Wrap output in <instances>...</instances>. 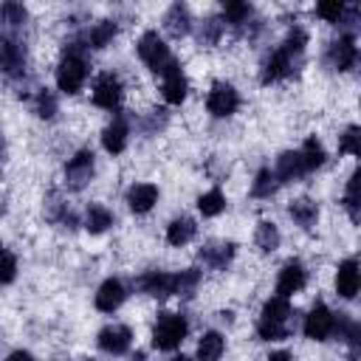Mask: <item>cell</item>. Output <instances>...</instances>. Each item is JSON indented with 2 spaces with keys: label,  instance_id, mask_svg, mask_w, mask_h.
Segmentation results:
<instances>
[{
  "label": "cell",
  "instance_id": "23",
  "mask_svg": "<svg viewBox=\"0 0 361 361\" xmlns=\"http://www.w3.org/2000/svg\"><path fill=\"white\" fill-rule=\"evenodd\" d=\"M197 226L192 217H175L169 226H166V243L169 245H186L192 237H195Z\"/></svg>",
  "mask_w": 361,
  "mask_h": 361
},
{
  "label": "cell",
  "instance_id": "26",
  "mask_svg": "<svg viewBox=\"0 0 361 361\" xmlns=\"http://www.w3.org/2000/svg\"><path fill=\"white\" fill-rule=\"evenodd\" d=\"M288 212H290V217H293L302 228H313V226H316V220H319V209H316V203H313V200H307V197L293 200Z\"/></svg>",
  "mask_w": 361,
  "mask_h": 361
},
{
  "label": "cell",
  "instance_id": "7",
  "mask_svg": "<svg viewBox=\"0 0 361 361\" xmlns=\"http://www.w3.org/2000/svg\"><path fill=\"white\" fill-rule=\"evenodd\" d=\"M206 107H209L212 116L226 118V116H231V113L240 107V96H237V90H234L228 82H214L212 90H209Z\"/></svg>",
  "mask_w": 361,
  "mask_h": 361
},
{
  "label": "cell",
  "instance_id": "40",
  "mask_svg": "<svg viewBox=\"0 0 361 361\" xmlns=\"http://www.w3.org/2000/svg\"><path fill=\"white\" fill-rule=\"evenodd\" d=\"M54 113H56V99L48 90H39L37 93V116L39 118H54Z\"/></svg>",
  "mask_w": 361,
  "mask_h": 361
},
{
  "label": "cell",
  "instance_id": "45",
  "mask_svg": "<svg viewBox=\"0 0 361 361\" xmlns=\"http://www.w3.org/2000/svg\"><path fill=\"white\" fill-rule=\"evenodd\" d=\"M82 361H90V358H82Z\"/></svg>",
  "mask_w": 361,
  "mask_h": 361
},
{
  "label": "cell",
  "instance_id": "34",
  "mask_svg": "<svg viewBox=\"0 0 361 361\" xmlns=\"http://www.w3.org/2000/svg\"><path fill=\"white\" fill-rule=\"evenodd\" d=\"M358 180H361V172L355 169L347 180V192H344V206H347L353 223H358Z\"/></svg>",
  "mask_w": 361,
  "mask_h": 361
},
{
  "label": "cell",
  "instance_id": "9",
  "mask_svg": "<svg viewBox=\"0 0 361 361\" xmlns=\"http://www.w3.org/2000/svg\"><path fill=\"white\" fill-rule=\"evenodd\" d=\"M355 56H358V51H355V37H353V34H344V37H338L336 42H330V45H327V54H324V59H327V65H330L333 71H347V68H353Z\"/></svg>",
  "mask_w": 361,
  "mask_h": 361
},
{
  "label": "cell",
  "instance_id": "30",
  "mask_svg": "<svg viewBox=\"0 0 361 361\" xmlns=\"http://www.w3.org/2000/svg\"><path fill=\"white\" fill-rule=\"evenodd\" d=\"M197 209H200L203 217H217V214L226 209V197H223V192H220V189H209L206 195L197 197Z\"/></svg>",
  "mask_w": 361,
  "mask_h": 361
},
{
  "label": "cell",
  "instance_id": "43",
  "mask_svg": "<svg viewBox=\"0 0 361 361\" xmlns=\"http://www.w3.org/2000/svg\"><path fill=\"white\" fill-rule=\"evenodd\" d=\"M133 361H147V355H144V353H135V355H133Z\"/></svg>",
  "mask_w": 361,
  "mask_h": 361
},
{
  "label": "cell",
  "instance_id": "18",
  "mask_svg": "<svg viewBox=\"0 0 361 361\" xmlns=\"http://www.w3.org/2000/svg\"><path fill=\"white\" fill-rule=\"evenodd\" d=\"M127 135H130V127H127V116L121 113V116H116V118L104 127L102 144H104V149H107L110 155H118V152L127 147Z\"/></svg>",
  "mask_w": 361,
  "mask_h": 361
},
{
  "label": "cell",
  "instance_id": "15",
  "mask_svg": "<svg viewBox=\"0 0 361 361\" xmlns=\"http://www.w3.org/2000/svg\"><path fill=\"white\" fill-rule=\"evenodd\" d=\"M305 265L299 262V259H288L285 265H282V271H279V276H276V293L279 296H290V293H296V290H302L305 288Z\"/></svg>",
  "mask_w": 361,
  "mask_h": 361
},
{
  "label": "cell",
  "instance_id": "5",
  "mask_svg": "<svg viewBox=\"0 0 361 361\" xmlns=\"http://www.w3.org/2000/svg\"><path fill=\"white\" fill-rule=\"evenodd\" d=\"M138 56L144 59V65L155 73H161L166 68V62L172 59L169 56V48L164 45V39L158 37V31H144L141 39H138Z\"/></svg>",
  "mask_w": 361,
  "mask_h": 361
},
{
  "label": "cell",
  "instance_id": "19",
  "mask_svg": "<svg viewBox=\"0 0 361 361\" xmlns=\"http://www.w3.org/2000/svg\"><path fill=\"white\" fill-rule=\"evenodd\" d=\"M358 285H361V276H358V262L355 259H344L336 271V293L341 299H353L358 293Z\"/></svg>",
  "mask_w": 361,
  "mask_h": 361
},
{
  "label": "cell",
  "instance_id": "8",
  "mask_svg": "<svg viewBox=\"0 0 361 361\" xmlns=\"http://www.w3.org/2000/svg\"><path fill=\"white\" fill-rule=\"evenodd\" d=\"M161 76H164V82H161L164 99H166L169 104H180V102L186 99V90H189L186 76H183V71H180V62H178V59H169L166 68L161 71Z\"/></svg>",
  "mask_w": 361,
  "mask_h": 361
},
{
  "label": "cell",
  "instance_id": "22",
  "mask_svg": "<svg viewBox=\"0 0 361 361\" xmlns=\"http://www.w3.org/2000/svg\"><path fill=\"white\" fill-rule=\"evenodd\" d=\"M274 175H276L279 183H288V180L302 178V175H305V166H302L299 152H290V149L282 152V155L276 158V169H274Z\"/></svg>",
  "mask_w": 361,
  "mask_h": 361
},
{
  "label": "cell",
  "instance_id": "29",
  "mask_svg": "<svg viewBox=\"0 0 361 361\" xmlns=\"http://www.w3.org/2000/svg\"><path fill=\"white\" fill-rule=\"evenodd\" d=\"M113 37H116V23H113V20H102L99 25H93V28L85 34V42H87L90 48H104Z\"/></svg>",
  "mask_w": 361,
  "mask_h": 361
},
{
  "label": "cell",
  "instance_id": "36",
  "mask_svg": "<svg viewBox=\"0 0 361 361\" xmlns=\"http://www.w3.org/2000/svg\"><path fill=\"white\" fill-rule=\"evenodd\" d=\"M223 11H226V20L231 23V25H243V23H248V17H251V6L248 3H226L223 6Z\"/></svg>",
  "mask_w": 361,
  "mask_h": 361
},
{
  "label": "cell",
  "instance_id": "17",
  "mask_svg": "<svg viewBox=\"0 0 361 361\" xmlns=\"http://www.w3.org/2000/svg\"><path fill=\"white\" fill-rule=\"evenodd\" d=\"M23 65H25V51H23V45H20L14 37L0 34V68H3L6 73H20Z\"/></svg>",
  "mask_w": 361,
  "mask_h": 361
},
{
  "label": "cell",
  "instance_id": "3",
  "mask_svg": "<svg viewBox=\"0 0 361 361\" xmlns=\"http://www.w3.org/2000/svg\"><path fill=\"white\" fill-rule=\"evenodd\" d=\"M189 333V324L180 313H161L152 327V347L158 350H175Z\"/></svg>",
  "mask_w": 361,
  "mask_h": 361
},
{
  "label": "cell",
  "instance_id": "42",
  "mask_svg": "<svg viewBox=\"0 0 361 361\" xmlns=\"http://www.w3.org/2000/svg\"><path fill=\"white\" fill-rule=\"evenodd\" d=\"M265 361H293V355H290V353H285V350H279V353H271Z\"/></svg>",
  "mask_w": 361,
  "mask_h": 361
},
{
  "label": "cell",
  "instance_id": "28",
  "mask_svg": "<svg viewBox=\"0 0 361 361\" xmlns=\"http://www.w3.org/2000/svg\"><path fill=\"white\" fill-rule=\"evenodd\" d=\"M254 243H257V248H259V251L271 254L274 248H279V228H276V226H274L271 220H262V223L257 226Z\"/></svg>",
  "mask_w": 361,
  "mask_h": 361
},
{
  "label": "cell",
  "instance_id": "21",
  "mask_svg": "<svg viewBox=\"0 0 361 361\" xmlns=\"http://www.w3.org/2000/svg\"><path fill=\"white\" fill-rule=\"evenodd\" d=\"M155 200H158V189H155L152 183H135V186L127 192V203H130V209H133L135 214L149 212V209L155 206Z\"/></svg>",
  "mask_w": 361,
  "mask_h": 361
},
{
  "label": "cell",
  "instance_id": "13",
  "mask_svg": "<svg viewBox=\"0 0 361 361\" xmlns=\"http://www.w3.org/2000/svg\"><path fill=\"white\" fill-rule=\"evenodd\" d=\"M99 347L110 355H121L130 350V341H133V333L127 324H107L102 333H99Z\"/></svg>",
  "mask_w": 361,
  "mask_h": 361
},
{
  "label": "cell",
  "instance_id": "39",
  "mask_svg": "<svg viewBox=\"0 0 361 361\" xmlns=\"http://www.w3.org/2000/svg\"><path fill=\"white\" fill-rule=\"evenodd\" d=\"M358 133H361V130H358L355 124H350V127H347V133L341 135L338 149H341V152H347V155H361V144H358V138H361V135H358Z\"/></svg>",
  "mask_w": 361,
  "mask_h": 361
},
{
  "label": "cell",
  "instance_id": "2",
  "mask_svg": "<svg viewBox=\"0 0 361 361\" xmlns=\"http://www.w3.org/2000/svg\"><path fill=\"white\" fill-rule=\"evenodd\" d=\"M257 333L265 341H279L290 336V305L285 296H274L265 302L259 322H257Z\"/></svg>",
  "mask_w": 361,
  "mask_h": 361
},
{
  "label": "cell",
  "instance_id": "16",
  "mask_svg": "<svg viewBox=\"0 0 361 361\" xmlns=\"http://www.w3.org/2000/svg\"><path fill=\"white\" fill-rule=\"evenodd\" d=\"M124 299H127V288L118 279H104L96 290V307L102 313H113L116 307H121Z\"/></svg>",
  "mask_w": 361,
  "mask_h": 361
},
{
  "label": "cell",
  "instance_id": "20",
  "mask_svg": "<svg viewBox=\"0 0 361 361\" xmlns=\"http://www.w3.org/2000/svg\"><path fill=\"white\" fill-rule=\"evenodd\" d=\"M164 28H166V34H169V37H175V39L186 37V34L192 31L189 8H186L183 3H172V6H169V11L164 14Z\"/></svg>",
  "mask_w": 361,
  "mask_h": 361
},
{
  "label": "cell",
  "instance_id": "41",
  "mask_svg": "<svg viewBox=\"0 0 361 361\" xmlns=\"http://www.w3.org/2000/svg\"><path fill=\"white\" fill-rule=\"evenodd\" d=\"M6 361H34V355H31V353H25V350H17V353H11Z\"/></svg>",
  "mask_w": 361,
  "mask_h": 361
},
{
  "label": "cell",
  "instance_id": "14",
  "mask_svg": "<svg viewBox=\"0 0 361 361\" xmlns=\"http://www.w3.org/2000/svg\"><path fill=\"white\" fill-rule=\"evenodd\" d=\"M197 257H200V262H203L206 268H212V271H223V268L231 262V257H234V243H228V240L206 243V245L197 251Z\"/></svg>",
  "mask_w": 361,
  "mask_h": 361
},
{
  "label": "cell",
  "instance_id": "25",
  "mask_svg": "<svg viewBox=\"0 0 361 361\" xmlns=\"http://www.w3.org/2000/svg\"><path fill=\"white\" fill-rule=\"evenodd\" d=\"M110 226H113V214H110L102 203H90L87 212H85V228H87L90 234H102V231H107Z\"/></svg>",
  "mask_w": 361,
  "mask_h": 361
},
{
  "label": "cell",
  "instance_id": "1",
  "mask_svg": "<svg viewBox=\"0 0 361 361\" xmlns=\"http://www.w3.org/2000/svg\"><path fill=\"white\" fill-rule=\"evenodd\" d=\"M305 42H307L305 31H302V28H293V31L288 34V39L282 42V48H276V51L268 56V62H265V68H262V76H259L262 85H271V82H279V79L293 76V73L299 71V65H302Z\"/></svg>",
  "mask_w": 361,
  "mask_h": 361
},
{
  "label": "cell",
  "instance_id": "32",
  "mask_svg": "<svg viewBox=\"0 0 361 361\" xmlns=\"http://www.w3.org/2000/svg\"><path fill=\"white\" fill-rule=\"evenodd\" d=\"M276 186H279L276 175H274L271 169H259V172H257V178H254L251 192H254V197H271V195L276 192Z\"/></svg>",
  "mask_w": 361,
  "mask_h": 361
},
{
  "label": "cell",
  "instance_id": "12",
  "mask_svg": "<svg viewBox=\"0 0 361 361\" xmlns=\"http://www.w3.org/2000/svg\"><path fill=\"white\" fill-rule=\"evenodd\" d=\"M135 288L147 296L155 299H166L169 293H175V274H164V271H147L144 276L135 279Z\"/></svg>",
  "mask_w": 361,
  "mask_h": 361
},
{
  "label": "cell",
  "instance_id": "27",
  "mask_svg": "<svg viewBox=\"0 0 361 361\" xmlns=\"http://www.w3.org/2000/svg\"><path fill=\"white\" fill-rule=\"evenodd\" d=\"M299 158H302V166H305V172H310V169H319L322 164H324V147H322V141L319 138H307L305 141V147H302V152H299Z\"/></svg>",
  "mask_w": 361,
  "mask_h": 361
},
{
  "label": "cell",
  "instance_id": "6",
  "mask_svg": "<svg viewBox=\"0 0 361 361\" xmlns=\"http://www.w3.org/2000/svg\"><path fill=\"white\" fill-rule=\"evenodd\" d=\"M333 324H336V316L330 313V307L324 302H316L305 316V336L313 341H327L333 336Z\"/></svg>",
  "mask_w": 361,
  "mask_h": 361
},
{
  "label": "cell",
  "instance_id": "37",
  "mask_svg": "<svg viewBox=\"0 0 361 361\" xmlns=\"http://www.w3.org/2000/svg\"><path fill=\"white\" fill-rule=\"evenodd\" d=\"M17 276V259L8 248L0 245V285H8Z\"/></svg>",
  "mask_w": 361,
  "mask_h": 361
},
{
  "label": "cell",
  "instance_id": "4",
  "mask_svg": "<svg viewBox=\"0 0 361 361\" xmlns=\"http://www.w3.org/2000/svg\"><path fill=\"white\" fill-rule=\"evenodd\" d=\"M85 76H87V65L79 54L73 51H65L59 68H56V85L62 93H79V87L85 85Z\"/></svg>",
  "mask_w": 361,
  "mask_h": 361
},
{
  "label": "cell",
  "instance_id": "38",
  "mask_svg": "<svg viewBox=\"0 0 361 361\" xmlns=\"http://www.w3.org/2000/svg\"><path fill=\"white\" fill-rule=\"evenodd\" d=\"M316 14L324 17L327 23H338L341 14H344V3H341V0H324V3L316 6Z\"/></svg>",
  "mask_w": 361,
  "mask_h": 361
},
{
  "label": "cell",
  "instance_id": "10",
  "mask_svg": "<svg viewBox=\"0 0 361 361\" xmlns=\"http://www.w3.org/2000/svg\"><path fill=\"white\" fill-rule=\"evenodd\" d=\"M90 175H93V152L90 149H79L68 161V166H65V183L71 189H85V183L90 180Z\"/></svg>",
  "mask_w": 361,
  "mask_h": 361
},
{
  "label": "cell",
  "instance_id": "11",
  "mask_svg": "<svg viewBox=\"0 0 361 361\" xmlns=\"http://www.w3.org/2000/svg\"><path fill=\"white\" fill-rule=\"evenodd\" d=\"M121 102V82L116 73H102L93 85V104L104 107V110H116Z\"/></svg>",
  "mask_w": 361,
  "mask_h": 361
},
{
  "label": "cell",
  "instance_id": "33",
  "mask_svg": "<svg viewBox=\"0 0 361 361\" xmlns=\"http://www.w3.org/2000/svg\"><path fill=\"white\" fill-rule=\"evenodd\" d=\"M220 34H223V23L217 17H206L197 28V42L200 45H214L220 39Z\"/></svg>",
  "mask_w": 361,
  "mask_h": 361
},
{
  "label": "cell",
  "instance_id": "31",
  "mask_svg": "<svg viewBox=\"0 0 361 361\" xmlns=\"http://www.w3.org/2000/svg\"><path fill=\"white\" fill-rule=\"evenodd\" d=\"M197 282H200V271L197 268H186V271L175 274V293L183 296V299H189V296H195Z\"/></svg>",
  "mask_w": 361,
  "mask_h": 361
},
{
  "label": "cell",
  "instance_id": "44",
  "mask_svg": "<svg viewBox=\"0 0 361 361\" xmlns=\"http://www.w3.org/2000/svg\"><path fill=\"white\" fill-rule=\"evenodd\" d=\"M172 361H192V358H186V355H175Z\"/></svg>",
  "mask_w": 361,
  "mask_h": 361
},
{
  "label": "cell",
  "instance_id": "35",
  "mask_svg": "<svg viewBox=\"0 0 361 361\" xmlns=\"http://www.w3.org/2000/svg\"><path fill=\"white\" fill-rule=\"evenodd\" d=\"M0 20H3L8 28H20V25L28 20V11H25L20 3H3V8H0Z\"/></svg>",
  "mask_w": 361,
  "mask_h": 361
},
{
  "label": "cell",
  "instance_id": "24",
  "mask_svg": "<svg viewBox=\"0 0 361 361\" xmlns=\"http://www.w3.org/2000/svg\"><path fill=\"white\" fill-rule=\"evenodd\" d=\"M223 350H226L223 336L214 333V330H209V333H203L200 341H197V361H220Z\"/></svg>",
  "mask_w": 361,
  "mask_h": 361
}]
</instances>
